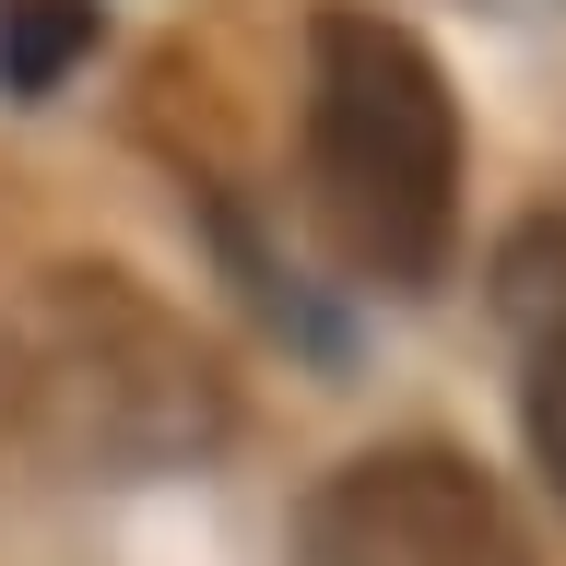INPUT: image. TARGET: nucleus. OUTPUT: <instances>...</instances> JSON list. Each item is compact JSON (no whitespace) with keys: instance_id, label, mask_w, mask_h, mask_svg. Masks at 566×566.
Returning <instances> with one entry per match:
<instances>
[{"instance_id":"nucleus-1","label":"nucleus","mask_w":566,"mask_h":566,"mask_svg":"<svg viewBox=\"0 0 566 566\" xmlns=\"http://www.w3.org/2000/svg\"><path fill=\"white\" fill-rule=\"evenodd\" d=\"M0 437L48 472H189L237 437V378L154 283L71 260L0 307Z\"/></svg>"},{"instance_id":"nucleus-2","label":"nucleus","mask_w":566,"mask_h":566,"mask_svg":"<svg viewBox=\"0 0 566 566\" xmlns=\"http://www.w3.org/2000/svg\"><path fill=\"white\" fill-rule=\"evenodd\" d=\"M307 212L366 283H437L460 237V106L413 24L331 0L307 24Z\"/></svg>"},{"instance_id":"nucleus-3","label":"nucleus","mask_w":566,"mask_h":566,"mask_svg":"<svg viewBox=\"0 0 566 566\" xmlns=\"http://www.w3.org/2000/svg\"><path fill=\"white\" fill-rule=\"evenodd\" d=\"M295 566H531L484 460L460 449H366L295 507Z\"/></svg>"},{"instance_id":"nucleus-4","label":"nucleus","mask_w":566,"mask_h":566,"mask_svg":"<svg viewBox=\"0 0 566 566\" xmlns=\"http://www.w3.org/2000/svg\"><path fill=\"white\" fill-rule=\"evenodd\" d=\"M495 318L520 354H566V201H543L495 248Z\"/></svg>"},{"instance_id":"nucleus-5","label":"nucleus","mask_w":566,"mask_h":566,"mask_svg":"<svg viewBox=\"0 0 566 566\" xmlns=\"http://www.w3.org/2000/svg\"><path fill=\"white\" fill-rule=\"evenodd\" d=\"M83 48H95V0H0V83L12 95H48Z\"/></svg>"},{"instance_id":"nucleus-6","label":"nucleus","mask_w":566,"mask_h":566,"mask_svg":"<svg viewBox=\"0 0 566 566\" xmlns=\"http://www.w3.org/2000/svg\"><path fill=\"white\" fill-rule=\"evenodd\" d=\"M520 424H531V460H543V484L566 495V354H531V389H520Z\"/></svg>"}]
</instances>
